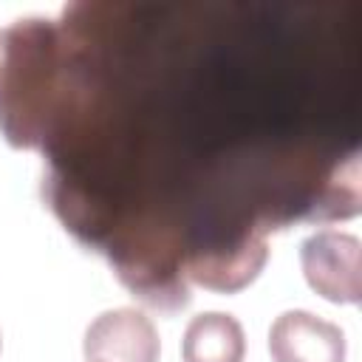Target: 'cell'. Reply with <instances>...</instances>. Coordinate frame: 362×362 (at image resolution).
<instances>
[{
	"label": "cell",
	"mask_w": 362,
	"mask_h": 362,
	"mask_svg": "<svg viewBox=\"0 0 362 362\" xmlns=\"http://www.w3.org/2000/svg\"><path fill=\"white\" fill-rule=\"evenodd\" d=\"M305 283L328 303H359L362 297V243L342 229H317L300 246Z\"/></svg>",
	"instance_id": "obj_1"
},
{
	"label": "cell",
	"mask_w": 362,
	"mask_h": 362,
	"mask_svg": "<svg viewBox=\"0 0 362 362\" xmlns=\"http://www.w3.org/2000/svg\"><path fill=\"white\" fill-rule=\"evenodd\" d=\"M266 260H269L266 238L260 229H255L240 238H232L229 243L223 240V243L198 249L181 263V269L192 283L204 288L235 294L263 272Z\"/></svg>",
	"instance_id": "obj_2"
},
{
	"label": "cell",
	"mask_w": 362,
	"mask_h": 362,
	"mask_svg": "<svg viewBox=\"0 0 362 362\" xmlns=\"http://www.w3.org/2000/svg\"><path fill=\"white\" fill-rule=\"evenodd\" d=\"M88 362H158L161 342L153 320L139 308H110L85 328Z\"/></svg>",
	"instance_id": "obj_3"
},
{
	"label": "cell",
	"mask_w": 362,
	"mask_h": 362,
	"mask_svg": "<svg viewBox=\"0 0 362 362\" xmlns=\"http://www.w3.org/2000/svg\"><path fill=\"white\" fill-rule=\"evenodd\" d=\"M345 351L342 328L303 308L283 311L269 328L272 362H345Z\"/></svg>",
	"instance_id": "obj_4"
},
{
	"label": "cell",
	"mask_w": 362,
	"mask_h": 362,
	"mask_svg": "<svg viewBox=\"0 0 362 362\" xmlns=\"http://www.w3.org/2000/svg\"><path fill=\"white\" fill-rule=\"evenodd\" d=\"M246 334L243 325L223 311H204L192 317L181 337L184 362H243Z\"/></svg>",
	"instance_id": "obj_5"
}]
</instances>
